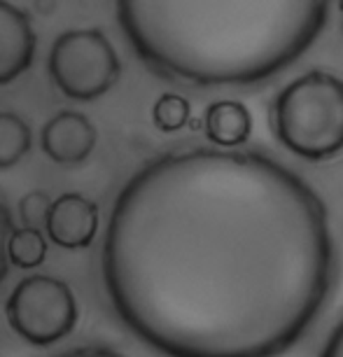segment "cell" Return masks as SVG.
Here are the masks:
<instances>
[{
	"label": "cell",
	"mask_w": 343,
	"mask_h": 357,
	"mask_svg": "<svg viewBox=\"0 0 343 357\" xmlns=\"http://www.w3.org/2000/svg\"><path fill=\"white\" fill-rule=\"evenodd\" d=\"M320 357H343V318L327 336L325 346L320 350Z\"/></svg>",
	"instance_id": "9a60e30c"
},
{
	"label": "cell",
	"mask_w": 343,
	"mask_h": 357,
	"mask_svg": "<svg viewBox=\"0 0 343 357\" xmlns=\"http://www.w3.org/2000/svg\"><path fill=\"white\" fill-rule=\"evenodd\" d=\"M47 257V238L38 227L12 229L8 241V259L17 268H36Z\"/></svg>",
	"instance_id": "8fae6325"
},
{
	"label": "cell",
	"mask_w": 343,
	"mask_h": 357,
	"mask_svg": "<svg viewBox=\"0 0 343 357\" xmlns=\"http://www.w3.org/2000/svg\"><path fill=\"white\" fill-rule=\"evenodd\" d=\"M59 357H126V355H122L119 350L105 348V346H82V348L66 350V353Z\"/></svg>",
	"instance_id": "2e32d148"
},
{
	"label": "cell",
	"mask_w": 343,
	"mask_h": 357,
	"mask_svg": "<svg viewBox=\"0 0 343 357\" xmlns=\"http://www.w3.org/2000/svg\"><path fill=\"white\" fill-rule=\"evenodd\" d=\"M36 56V31L22 8L0 0V86L15 82Z\"/></svg>",
	"instance_id": "ba28073f"
},
{
	"label": "cell",
	"mask_w": 343,
	"mask_h": 357,
	"mask_svg": "<svg viewBox=\"0 0 343 357\" xmlns=\"http://www.w3.org/2000/svg\"><path fill=\"white\" fill-rule=\"evenodd\" d=\"M49 201H47L45 194H29L26 199H22V215L26 220V227H36L47 218V211H49Z\"/></svg>",
	"instance_id": "4fadbf2b"
},
{
	"label": "cell",
	"mask_w": 343,
	"mask_h": 357,
	"mask_svg": "<svg viewBox=\"0 0 343 357\" xmlns=\"http://www.w3.org/2000/svg\"><path fill=\"white\" fill-rule=\"evenodd\" d=\"M273 131L280 145L306 161L343 152V79L308 70L292 79L273 103Z\"/></svg>",
	"instance_id": "3957f363"
},
{
	"label": "cell",
	"mask_w": 343,
	"mask_h": 357,
	"mask_svg": "<svg viewBox=\"0 0 343 357\" xmlns=\"http://www.w3.org/2000/svg\"><path fill=\"white\" fill-rule=\"evenodd\" d=\"M190 117L192 105L180 93H161L152 105V124L164 133H176L185 129Z\"/></svg>",
	"instance_id": "7c38bea8"
},
{
	"label": "cell",
	"mask_w": 343,
	"mask_h": 357,
	"mask_svg": "<svg viewBox=\"0 0 343 357\" xmlns=\"http://www.w3.org/2000/svg\"><path fill=\"white\" fill-rule=\"evenodd\" d=\"M12 215L8 206L0 201V282L5 280V275L10 271V259H8V241L12 234Z\"/></svg>",
	"instance_id": "5bb4252c"
},
{
	"label": "cell",
	"mask_w": 343,
	"mask_h": 357,
	"mask_svg": "<svg viewBox=\"0 0 343 357\" xmlns=\"http://www.w3.org/2000/svg\"><path fill=\"white\" fill-rule=\"evenodd\" d=\"M45 229L49 241L59 248L82 250L93 243L98 234V208L82 194H61L47 211Z\"/></svg>",
	"instance_id": "8992f818"
},
{
	"label": "cell",
	"mask_w": 343,
	"mask_h": 357,
	"mask_svg": "<svg viewBox=\"0 0 343 357\" xmlns=\"http://www.w3.org/2000/svg\"><path fill=\"white\" fill-rule=\"evenodd\" d=\"M31 150V129L19 114L0 112V171L17 166Z\"/></svg>",
	"instance_id": "30bf717a"
},
{
	"label": "cell",
	"mask_w": 343,
	"mask_h": 357,
	"mask_svg": "<svg viewBox=\"0 0 343 357\" xmlns=\"http://www.w3.org/2000/svg\"><path fill=\"white\" fill-rule=\"evenodd\" d=\"M320 0H122L126 40L154 73L199 86H245L278 75L315 43Z\"/></svg>",
	"instance_id": "7a4b0ae2"
},
{
	"label": "cell",
	"mask_w": 343,
	"mask_h": 357,
	"mask_svg": "<svg viewBox=\"0 0 343 357\" xmlns=\"http://www.w3.org/2000/svg\"><path fill=\"white\" fill-rule=\"evenodd\" d=\"M327 208L259 152L192 147L117 194L100 273L117 318L164 357H280L334 282Z\"/></svg>",
	"instance_id": "6da1fadb"
},
{
	"label": "cell",
	"mask_w": 343,
	"mask_h": 357,
	"mask_svg": "<svg viewBox=\"0 0 343 357\" xmlns=\"http://www.w3.org/2000/svg\"><path fill=\"white\" fill-rule=\"evenodd\" d=\"M122 63L110 38L98 29L61 33L49 52V75L56 89L73 100L100 98L114 86Z\"/></svg>",
	"instance_id": "277c9868"
},
{
	"label": "cell",
	"mask_w": 343,
	"mask_h": 357,
	"mask_svg": "<svg viewBox=\"0 0 343 357\" xmlns=\"http://www.w3.org/2000/svg\"><path fill=\"white\" fill-rule=\"evenodd\" d=\"M339 8H341V12H343V3L339 5ZM341 31H343V19H341Z\"/></svg>",
	"instance_id": "e0dca14e"
},
{
	"label": "cell",
	"mask_w": 343,
	"mask_h": 357,
	"mask_svg": "<svg viewBox=\"0 0 343 357\" xmlns=\"http://www.w3.org/2000/svg\"><path fill=\"white\" fill-rule=\"evenodd\" d=\"M206 136L218 150H236L252 133V114L241 100H218L208 105Z\"/></svg>",
	"instance_id": "9c48e42d"
},
{
	"label": "cell",
	"mask_w": 343,
	"mask_h": 357,
	"mask_svg": "<svg viewBox=\"0 0 343 357\" xmlns=\"http://www.w3.org/2000/svg\"><path fill=\"white\" fill-rule=\"evenodd\" d=\"M98 140L96 126L82 112L61 110L43 126L40 145L43 152L56 164H79L93 152Z\"/></svg>",
	"instance_id": "52a82bcc"
},
{
	"label": "cell",
	"mask_w": 343,
	"mask_h": 357,
	"mask_svg": "<svg viewBox=\"0 0 343 357\" xmlns=\"http://www.w3.org/2000/svg\"><path fill=\"white\" fill-rule=\"evenodd\" d=\"M5 318L24 341L45 348L75 329L79 306L66 280L54 275H29L8 296Z\"/></svg>",
	"instance_id": "5b68a950"
}]
</instances>
